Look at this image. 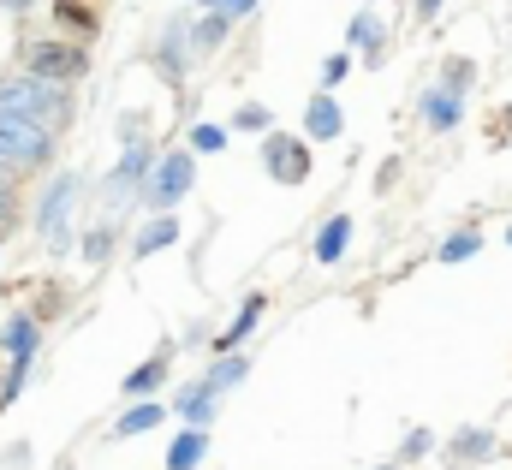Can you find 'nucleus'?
I'll list each match as a JSON object with an SVG mask.
<instances>
[{
	"mask_svg": "<svg viewBox=\"0 0 512 470\" xmlns=\"http://www.w3.org/2000/svg\"><path fill=\"white\" fill-rule=\"evenodd\" d=\"M0 114H18V119H30V125L66 131L78 108H72V90L66 84H42L30 72H12V78H0Z\"/></svg>",
	"mask_w": 512,
	"mask_h": 470,
	"instance_id": "1",
	"label": "nucleus"
},
{
	"mask_svg": "<svg viewBox=\"0 0 512 470\" xmlns=\"http://www.w3.org/2000/svg\"><path fill=\"white\" fill-rule=\"evenodd\" d=\"M54 149H60V131L30 125V119H18V114H0V173L30 179V173H42L54 161Z\"/></svg>",
	"mask_w": 512,
	"mask_h": 470,
	"instance_id": "2",
	"label": "nucleus"
},
{
	"mask_svg": "<svg viewBox=\"0 0 512 470\" xmlns=\"http://www.w3.org/2000/svg\"><path fill=\"white\" fill-rule=\"evenodd\" d=\"M191 185H197V155L191 149H161V161H155V173L143 185V209L149 215H173L191 197Z\"/></svg>",
	"mask_w": 512,
	"mask_h": 470,
	"instance_id": "3",
	"label": "nucleus"
},
{
	"mask_svg": "<svg viewBox=\"0 0 512 470\" xmlns=\"http://www.w3.org/2000/svg\"><path fill=\"white\" fill-rule=\"evenodd\" d=\"M78 197H84V179H78V173H54V179L42 185V197H36V233H42L48 250H72L66 221H72Z\"/></svg>",
	"mask_w": 512,
	"mask_h": 470,
	"instance_id": "4",
	"label": "nucleus"
},
{
	"mask_svg": "<svg viewBox=\"0 0 512 470\" xmlns=\"http://www.w3.org/2000/svg\"><path fill=\"white\" fill-rule=\"evenodd\" d=\"M155 161H161V149H155L149 137H131V143H126V155H120V161L108 167L102 203H108V209H126V203H143V185H149Z\"/></svg>",
	"mask_w": 512,
	"mask_h": 470,
	"instance_id": "5",
	"label": "nucleus"
},
{
	"mask_svg": "<svg viewBox=\"0 0 512 470\" xmlns=\"http://www.w3.org/2000/svg\"><path fill=\"white\" fill-rule=\"evenodd\" d=\"M18 72H30V78H42V84H78V78L90 72V48H84V42H54V36H42V42L24 48V66H18Z\"/></svg>",
	"mask_w": 512,
	"mask_h": 470,
	"instance_id": "6",
	"label": "nucleus"
},
{
	"mask_svg": "<svg viewBox=\"0 0 512 470\" xmlns=\"http://www.w3.org/2000/svg\"><path fill=\"white\" fill-rule=\"evenodd\" d=\"M262 173H268L274 185H310V173H316L310 137H304V131H268V137H262Z\"/></svg>",
	"mask_w": 512,
	"mask_h": 470,
	"instance_id": "7",
	"label": "nucleus"
},
{
	"mask_svg": "<svg viewBox=\"0 0 512 470\" xmlns=\"http://www.w3.org/2000/svg\"><path fill=\"white\" fill-rule=\"evenodd\" d=\"M149 60H155V72H161L167 84H185V72H191V60H197V48H191V18H185V12L167 18V30L155 36Z\"/></svg>",
	"mask_w": 512,
	"mask_h": 470,
	"instance_id": "8",
	"label": "nucleus"
},
{
	"mask_svg": "<svg viewBox=\"0 0 512 470\" xmlns=\"http://www.w3.org/2000/svg\"><path fill=\"white\" fill-rule=\"evenodd\" d=\"M441 459H447L453 470L489 465V459H501V435H495V429H483V423H465L459 435H447V447H441Z\"/></svg>",
	"mask_w": 512,
	"mask_h": 470,
	"instance_id": "9",
	"label": "nucleus"
},
{
	"mask_svg": "<svg viewBox=\"0 0 512 470\" xmlns=\"http://www.w3.org/2000/svg\"><path fill=\"white\" fill-rule=\"evenodd\" d=\"M167 405H173V417H179L185 429H209V423H215V411H221V393H215L203 375H191V381H179V387H173V399H167Z\"/></svg>",
	"mask_w": 512,
	"mask_h": 470,
	"instance_id": "10",
	"label": "nucleus"
},
{
	"mask_svg": "<svg viewBox=\"0 0 512 470\" xmlns=\"http://www.w3.org/2000/svg\"><path fill=\"white\" fill-rule=\"evenodd\" d=\"M417 114H423V125H429L435 137H447V131H459V125H465V96H459V90H447V84H429V90L417 96Z\"/></svg>",
	"mask_w": 512,
	"mask_h": 470,
	"instance_id": "11",
	"label": "nucleus"
},
{
	"mask_svg": "<svg viewBox=\"0 0 512 470\" xmlns=\"http://www.w3.org/2000/svg\"><path fill=\"white\" fill-rule=\"evenodd\" d=\"M262 316H268V292H251V298L239 304L233 328H221V334L209 340V357H233V352H239V346H245V340L256 334V322H262Z\"/></svg>",
	"mask_w": 512,
	"mask_h": 470,
	"instance_id": "12",
	"label": "nucleus"
},
{
	"mask_svg": "<svg viewBox=\"0 0 512 470\" xmlns=\"http://www.w3.org/2000/svg\"><path fill=\"white\" fill-rule=\"evenodd\" d=\"M346 54H364V66H382L387 60L382 12H352V24H346Z\"/></svg>",
	"mask_w": 512,
	"mask_h": 470,
	"instance_id": "13",
	"label": "nucleus"
},
{
	"mask_svg": "<svg viewBox=\"0 0 512 470\" xmlns=\"http://www.w3.org/2000/svg\"><path fill=\"white\" fill-rule=\"evenodd\" d=\"M304 137H310V143H334V137H346V114H340L334 90H316V96L304 102Z\"/></svg>",
	"mask_w": 512,
	"mask_h": 470,
	"instance_id": "14",
	"label": "nucleus"
},
{
	"mask_svg": "<svg viewBox=\"0 0 512 470\" xmlns=\"http://www.w3.org/2000/svg\"><path fill=\"white\" fill-rule=\"evenodd\" d=\"M42 346V322L30 316V310H12L6 322H0V352L12 357V363H30Z\"/></svg>",
	"mask_w": 512,
	"mask_h": 470,
	"instance_id": "15",
	"label": "nucleus"
},
{
	"mask_svg": "<svg viewBox=\"0 0 512 470\" xmlns=\"http://www.w3.org/2000/svg\"><path fill=\"white\" fill-rule=\"evenodd\" d=\"M167 411H173V405H161V399H137V405H126V411L108 423V441H137V435L161 429V423H167Z\"/></svg>",
	"mask_w": 512,
	"mask_h": 470,
	"instance_id": "16",
	"label": "nucleus"
},
{
	"mask_svg": "<svg viewBox=\"0 0 512 470\" xmlns=\"http://www.w3.org/2000/svg\"><path fill=\"white\" fill-rule=\"evenodd\" d=\"M352 233H358V221H352V215H328V221H322V233L310 238V256H316L322 268L346 262V250H352Z\"/></svg>",
	"mask_w": 512,
	"mask_h": 470,
	"instance_id": "17",
	"label": "nucleus"
},
{
	"mask_svg": "<svg viewBox=\"0 0 512 470\" xmlns=\"http://www.w3.org/2000/svg\"><path fill=\"white\" fill-rule=\"evenodd\" d=\"M167 369H173V346H161L155 357H143L137 369L126 375V399H161V381H167Z\"/></svg>",
	"mask_w": 512,
	"mask_h": 470,
	"instance_id": "18",
	"label": "nucleus"
},
{
	"mask_svg": "<svg viewBox=\"0 0 512 470\" xmlns=\"http://www.w3.org/2000/svg\"><path fill=\"white\" fill-rule=\"evenodd\" d=\"M203 459H209V429H179V435L167 441L161 470H197Z\"/></svg>",
	"mask_w": 512,
	"mask_h": 470,
	"instance_id": "19",
	"label": "nucleus"
},
{
	"mask_svg": "<svg viewBox=\"0 0 512 470\" xmlns=\"http://www.w3.org/2000/svg\"><path fill=\"white\" fill-rule=\"evenodd\" d=\"M185 238V227H179V215H149V227L131 238V256L143 262V256H155V250H173Z\"/></svg>",
	"mask_w": 512,
	"mask_h": 470,
	"instance_id": "20",
	"label": "nucleus"
},
{
	"mask_svg": "<svg viewBox=\"0 0 512 470\" xmlns=\"http://www.w3.org/2000/svg\"><path fill=\"white\" fill-rule=\"evenodd\" d=\"M227 30H233V18H221V12H203V18H191V48H197V60L221 54Z\"/></svg>",
	"mask_w": 512,
	"mask_h": 470,
	"instance_id": "21",
	"label": "nucleus"
},
{
	"mask_svg": "<svg viewBox=\"0 0 512 470\" xmlns=\"http://www.w3.org/2000/svg\"><path fill=\"white\" fill-rule=\"evenodd\" d=\"M245 375H251V357H245V352L209 357V369H203V381H209L215 393H233V387H245Z\"/></svg>",
	"mask_w": 512,
	"mask_h": 470,
	"instance_id": "22",
	"label": "nucleus"
},
{
	"mask_svg": "<svg viewBox=\"0 0 512 470\" xmlns=\"http://www.w3.org/2000/svg\"><path fill=\"white\" fill-rule=\"evenodd\" d=\"M54 24H60V30H72L78 42H90V36H96V12H90L84 0H54Z\"/></svg>",
	"mask_w": 512,
	"mask_h": 470,
	"instance_id": "23",
	"label": "nucleus"
},
{
	"mask_svg": "<svg viewBox=\"0 0 512 470\" xmlns=\"http://www.w3.org/2000/svg\"><path fill=\"white\" fill-rule=\"evenodd\" d=\"M477 250H483V233H477V227H459V233H447L435 244V256H441L447 268H453V262H471Z\"/></svg>",
	"mask_w": 512,
	"mask_h": 470,
	"instance_id": "24",
	"label": "nucleus"
},
{
	"mask_svg": "<svg viewBox=\"0 0 512 470\" xmlns=\"http://www.w3.org/2000/svg\"><path fill=\"white\" fill-rule=\"evenodd\" d=\"M185 137H191V155H221L227 149V125H215V119H197Z\"/></svg>",
	"mask_w": 512,
	"mask_h": 470,
	"instance_id": "25",
	"label": "nucleus"
},
{
	"mask_svg": "<svg viewBox=\"0 0 512 470\" xmlns=\"http://www.w3.org/2000/svg\"><path fill=\"white\" fill-rule=\"evenodd\" d=\"M114 244H120V227H90V238H84V262H108L114 256Z\"/></svg>",
	"mask_w": 512,
	"mask_h": 470,
	"instance_id": "26",
	"label": "nucleus"
},
{
	"mask_svg": "<svg viewBox=\"0 0 512 470\" xmlns=\"http://www.w3.org/2000/svg\"><path fill=\"white\" fill-rule=\"evenodd\" d=\"M233 131H262V137H268V131H274V114H268L262 102H239V108H233Z\"/></svg>",
	"mask_w": 512,
	"mask_h": 470,
	"instance_id": "27",
	"label": "nucleus"
},
{
	"mask_svg": "<svg viewBox=\"0 0 512 470\" xmlns=\"http://www.w3.org/2000/svg\"><path fill=\"white\" fill-rule=\"evenodd\" d=\"M24 387H30V363H6V375H0V411H6Z\"/></svg>",
	"mask_w": 512,
	"mask_h": 470,
	"instance_id": "28",
	"label": "nucleus"
},
{
	"mask_svg": "<svg viewBox=\"0 0 512 470\" xmlns=\"http://www.w3.org/2000/svg\"><path fill=\"white\" fill-rule=\"evenodd\" d=\"M429 453H435V435H429V429H411V435H405V447H399V465L411 470L417 459H429Z\"/></svg>",
	"mask_w": 512,
	"mask_h": 470,
	"instance_id": "29",
	"label": "nucleus"
},
{
	"mask_svg": "<svg viewBox=\"0 0 512 470\" xmlns=\"http://www.w3.org/2000/svg\"><path fill=\"white\" fill-rule=\"evenodd\" d=\"M346 78H352V54L340 48V54H328V60H322V90H340Z\"/></svg>",
	"mask_w": 512,
	"mask_h": 470,
	"instance_id": "30",
	"label": "nucleus"
},
{
	"mask_svg": "<svg viewBox=\"0 0 512 470\" xmlns=\"http://www.w3.org/2000/svg\"><path fill=\"white\" fill-rule=\"evenodd\" d=\"M441 84H447V90H459V96H465V90H471V84H477V66H471V60H447V66H441Z\"/></svg>",
	"mask_w": 512,
	"mask_h": 470,
	"instance_id": "31",
	"label": "nucleus"
},
{
	"mask_svg": "<svg viewBox=\"0 0 512 470\" xmlns=\"http://www.w3.org/2000/svg\"><path fill=\"white\" fill-rule=\"evenodd\" d=\"M0 227H6V233L18 227V179H12V173H0Z\"/></svg>",
	"mask_w": 512,
	"mask_h": 470,
	"instance_id": "32",
	"label": "nucleus"
},
{
	"mask_svg": "<svg viewBox=\"0 0 512 470\" xmlns=\"http://www.w3.org/2000/svg\"><path fill=\"white\" fill-rule=\"evenodd\" d=\"M197 6H203V12H221V18H233V24H239V18H251L262 0H197Z\"/></svg>",
	"mask_w": 512,
	"mask_h": 470,
	"instance_id": "33",
	"label": "nucleus"
},
{
	"mask_svg": "<svg viewBox=\"0 0 512 470\" xmlns=\"http://www.w3.org/2000/svg\"><path fill=\"white\" fill-rule=\"evenodd\" d=\"M411 12H417V18H423V24H435V18H441V12H447V0H411Z\"/></svg>",
	"mask_w": 512,
	"mask_h": 470,
	"instance_id": "34",
	"label": "nucleus"
},
{
	"mask_svg": "<svg viewBox=\"0 0 512 470\" xmlns=\"http://www.w3.org/2000/svg\"><path fill=\"white\" fill-rule=\"evenodd\" d=\"M376 179H382V191L393 185V179H399V155H387V161H382V173H376Z\"/></svg>",
	"mask_w": 512,
	"mask_h": 470,
	"instance_id": "35",
	"label": "nucleus"
},
{
	"mask_svg": "<svg viewBox=\"0 0 512 470\" xmlns=\"http://www.w3.org/2000/svg\"><path fill=\"white\" fill-rule=\"evenodd\" d=\"M0 12H18L24 18V12H36V0H0Z\"/></svg>",
	"mask_w": 512,
	"mask_h": 470,
	"instance_id": "36",
	"label": "nucleus"
},
{
	"mask_svg": "<svg viewBox=\"0 0 512 470\" xmlns=\"http://www.w3.org/2000/svg\"><path fill=\"white\" fill-rule=\"evenodd\" d=\"M376 470H405V465H399V459H393V465H376Z\"/></svg>",
	"mask_w": 512,
	"mask_h": 470,
	"instance_id": "37",
	"label": "nucleus"
},
{
	"mask_svg": "<svg viewBox=\"0 0 512 470\" xmlns=\"http://www.w3.org/2000/svg\"><path fill=\"white\" fill-rule=\"evenodd\" d=\"M0 250H6V227H0Z\"/></svg>",
	"mask_w": 512,
	"mask_h": 470,
	"instance_id": "38",
	"label": "nucleus"
},
{
	"mask_svg": "<svg viewBox=\"0 0 512 470\" xmlns=\"http://www.w3.org/2000/svg\"><path fill=\"white\" fill-rule=\"evenodd\" d=\"M507 244H512V227H507Z\"/></svg>",
	"mask_w": 512,
	"mask_h": 470,
	"instance_id": "39",
	"label": "nucleus"
}]
</instances>
